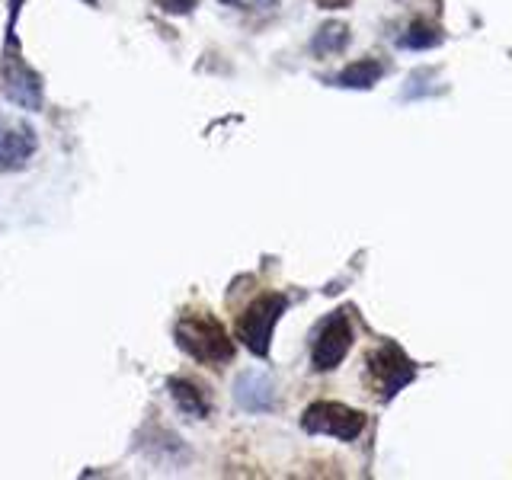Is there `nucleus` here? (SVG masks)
<instances>
[{
    "label": "nucleus",
    "instance_id": "obj_6",
    "mask_svg": "<svg viewBox=\"0 0 512 480\" xmlns=\"http://www.w3.org/2000/svg\"><path fill=\"white\" fill-rule=\"evenodd\" d=\"M36 154V132L32 125L13 116H0V173L23 170Z\"/></svg>",
    "mask_w": 512,
    "mask_h": 480
},
{
    "label": "nucleus",
    "instance_id": "obj_12",
    "mask_svg": "<svg viewBox=\"0 0 512 480\" xmlns=\"http://www.w3.org/2000/svg\"><path fill=\"white\" fill-rule=\"evenodd\" d=\"M442 42V32L439 26H432L426 20H416L410 29H407V36H404V45L407 48H432V45H439Z\"/></svg>",
    "mask_w": 512,
    "mask_h": 480
},
{
    "label": "nucleus",
    "instance_id": "obj_2",
    "mask_svg": "<svg viewBox=\"0 0 512 480\" xmlns=\"http://www.w3.org/2000/svg\"><path fill=\"white\" fill-rule=\"evenodd\" d=\"M416 378V365L410 362V356L394 343H384L378 349H372L365 356V381L372 394L391 400L394 394H400L407 384Z\"/></svg>",
    "mask_w": 512,
    "mask_h": 480
},
{
    "label": "nucleus",
    "instance_id": "obj_8",
    "mask_svg": "<svg viewBox=\"0 0 512 480\" xmlns=\"http://www.w3.org/2000/svg\"><path fill=\"white\" fill-rule=\"evenodd\" d=\"M234 400L247 413H266L276 407V388L263 372H244L234 384Z\"/></svg>",
    "mask_w": 512,
    "mask_h": 480
},
{
    "label": "nucleus",
    "instance_id": "obj_10",
    "mask_svg": "<svg viewBox=\"0 0 512 480\" xmlns=\"http://www.w3.org/2000/svg\"><path fill=\"white\" fill-rule=\"evenodd\" d=\"M378 77H381V64L375 58H362V61H352L349 68L340 74V87L368 90V87H375Z\"/></svg>",
    "mask_w": 512,
    "mask_h": 480
},
{
    "label": "nucleus",
    "instance_id": "obj_3",
    "mask_svg": "<svg viewBox=\"0 0 512 480\" xmlns=\"http://www.w3.org/2000/svg\"><path fill=\"white\" fill-rule=\"evenodd\" d=\"M285 308H288L285 295H272V292L260 295L244 314L237 317V340L244 343L253 356L266 359L269 356V343H272V330H276Z\"/></svg>",
    "mask_w": 512,
    "mask_h": 480
},
{
    "label": "nucleus",
    "instance_id": "obj_14",
    "mask_svg": "<svg viewBox=\"0 0 512 480\" xmlns=\"http://www.w3.org/2000/svg\"><path fill=\"white\" fill-rule=\"evenodd\" d=\"M160 4H164L167 13H189L199 0H160Z\"/></svg>",
    "mask_w": 512,
    "mask_h": 480
},
{
    "label": "nucleus",
    "instance_id": "obj_4",
    "mask_svg": "<svg viewBox=\"0 0 512 480\" xmlns=\"http://www.w3.org/2000/svg\"><path fill=\"white\" fill-rule=\"evenodd\" d=\"M301 426L304 432H311V436H333L340 442H352L362 436L365 413L340 404V400H317V404L304 410Z\"/></svg>",
    "mask_w": 512,
    "mask_h": 480
},
{
    "label": "nucleus",
    "instance_id": "obj_9",
    "mask_svg": "<svg viewBox=\"0 0 512 480\" xmlns=\"http://www.w3.org/2000/svg\"><path fill=\"white\" fill-rule=\"evenodd\" d=\"M167 388H170L173 404L180 407L186 416H192V420H205L208 410H212V400H208V394H205V388L199 381L176 375V378L167 381Z\"/></svg>",
    "mask_w": 512,
    "mask_h": 480
},
{
    "label": "nucleus",
    "instance_id": "obj_11",
    "mask_svg": "<svg viewBox=\"0 0 512 480\" xmlns=\"http://www.w3.org/2000/svg\"><path fill=\"white\" fill-rule=\"evenodd\" d=\"M349 42V26L343 23H327L324 29L317 32V39H314V52L317 55H336V52H343V45Z\"/></svg>",
    "mask_w": 512,
    "mask_h": 480
},
{
    "label": "nucleus",
    "instance_id": "obj_7",
    "mask_svg": "<svg viewBox=\"0 0 512 480\" xmlns=\"http://www.w3.org/2000/svg\"><path fill=\"white\" fill-rule=\"evenodd\" d=\"M4 96L20 109L36 112L42 106V80H39V74L32 68H26V64L16 55H10L4 61Z\"/></svg>",
    "mask_w": 512,
    "mask_h": 480
},
{
    "label": "nucleus",
    "instance_id": "obj_1",
    "mask_svg": "<svg viewBox=\"0 0 512 480\" xmlns=\"http://www.w3.org/2000/svg\"><path fill=\"white\" fill-rule=\"evenodd\" d=\"M176 346L202 365H224L234 359V340L205 311H189L176 324Z\"/></svg>",
    "mask_w": 512,
    "mask_h": 480
},
{
    "label": "nucleus",
    "instance_id": "obj_5",
    "mask_svg": "<svg viewBox=\"0 0 512 480\" xmlns=\"http://www.w3.org/2000/svg\"><path fill=\"white\" fill-rule=\"evenodd\" d=\"M349 349H352V324H349L346 311H336L320 324V330L314 336L311 365L317 372H333V368L343 365Z\"/></svg>",
    "mask_w": 512,
    "mask_h": 480
},
{
    "label": "nucleus",
    "instance_id": "obj_13",
    "mask_svg": "<svg viewBox=\"0 0 512 480\" xmlns=\"http://www.w3.org/2000/svg\"><path fill=\"white\" fill-rule=\"evenodd\" d=\"M224 4L240 7V10H276L279 0H224Z\"/></svg>",
    "mask_w": 512,
    "mask_h": 480
},
{
    "label": "nucleus",
    "instance_id": "obj_15",
    "mask_svg": "<svg viewBox=\"0 0 512 480\" xmlns=\"http://www.w3.org/2000/svg\"><path fill=\"white\" fill-rule=\"evenodd\" d=\"M324 7H343V4H349V0H320Z\"/></svg>",
    "mask_w": 512,
    "mask_h": 480
}]
</instances>
